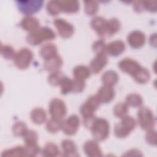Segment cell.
<instances>
[{"instance_id":"obj_8","label":"cell","mask_w":157,"mask_h":157,"mask_svg":"<svg viewBox=\"0 0 157 157\" xmlns=\"http://www.w3.org/2000/svg\"><path fill=\"white\" fill-rule=\"evenodd\" d=\"M100 104L101 102L96 95L90 96L80 108L83 119L94 116V112L99 108Z\"/></svg>"},{"instance_id":"obj_26","label":"cell","mask_w":157,"mask_h":157,"mask_svg":"<svg viewBox=\"0 0 157 157\" xmlns=\"http://www.w3.org/2000/svg\"><path fill=\"white\" fill-rule=\"evenodd\" d=\"M118 74L113 70L105 71L101 77V81L104 85L113 86L118 81Z\"/></svg>"},{"instance_id":"obj_36","label":"cell","mask_w":157,"mask_h":157,"mask_svg":"<svg viewBox=\"0 0 157 157\" xmlns=\"http://www.w3.org/2000/svg\"><path fill=\"white\" fill-rule=\"evenodd\" d=\"M46 9L47 12L52 16L57 15L61 12L58 1H48L46 6Z\"/></svg>"},{"instance_id":"obj_34","label":"cell","mask_w":157,"mask_h":157,"mask_svg":"<svg viewBox=\"0 0 157 157\" xmlns=\"http://www.w3.org/2000/svg\"><path fill=\"white\" fill-rule=\"evenodd\" d=\"M26 124L23 121H17L12 126V132L17 137H23L28 131Z\"/></svg>"},{"instance_id":"obj_14","label":"cell","mask_w":157,"mask_h":157,"mask_svg":"<svg viewBox=\"0 0 157 157\" xmlns=\"http://www.w3.org/2000/svg\"><path fill=\"white\" fill-rule=\"evenodd\" d=\"M83 150L86 156L90 157H101L102 156L101 148L95 140H88L85 142Z\"/></svg>"},{"instance_id":"obj_41","label":"cell","mask_w":157,"mask_h":157,"mask_svg":"<svg viewBox=\"0 0 157 157\" xmlns=\"http://www.w3.org/2000/svg\"><path fill=\"white\" fill-rule=\"evenodd\" d=\"M145 140L147 143L151 145L155 146L157 142L156 132L154 129H151L147 131L145 134Z\"/></svg>"},{"instance_id":"obj_25","label":"cell","mask_w":157,"mask_h":157,"mask_svg":"<svg viewBox=\"0 0 157 157\" xmlns=\"http://www.w3.org/2000/svg\"><path fill=\"white\" fill-rule=\"evenodd\" d=\"M1 156H28L27 148L26 146H16L4 150Z\"/></svg>"},{"instance_id":"obj_6","label":"cell","mask_w":157,"mask_h":157,"mask_svg":"<svg viewBox=\"0 0 157 157\" xmlns=\"http://www.w3.org/2000/svg\"><path fill=\"white\" fill-rule=\"evenodd\" d=\"M16 3L20 12L26 16H31V15L40 10L44 1L42 0H18L16 1Z\"/></svg>"},{"instance_id":"obj_2","label":"cell","mask_w":157,"mask_h":157,"mask_svg":"<svg viewBox=\"0 0 157 157\" xmlns=\"http://www.w3.org/2000/svg\"><path fill=\"white\" fill-rule=\"evenodd\" d=\"M89 129L94 140L101 142L108 137L110 132V124L105 118L96 117Z\"/></svg>"},{"instance_id":"obj_29","label":"cell","mask_w":157,"mask_h":157,"mask_svg":"<svg viewBox=\"0 0 157 157\" xmlns=\"http://www.w3.org/2000/svg\"><path fill=\"white\" fill-rule=\"evenodd\" d=\"M25 146L34 147L38 145V135L37 132L33 129H28L23 137Z\"/></svg>"},{"instance_id":"obj_45","label":"cell","mask_w":157,"mask_h":157,"mask_svg":"<svg viewBox=\"0 0 157 157\" xmlns=\"http://www.w3.org/2000/svg\"><path fill=\"white\" fill-rule=\"evenodd\" d=\"M142 154L137 149H131L126 151L123 156H142Z\"/></svg>"},{"instance_id":"obj_16","label":"cell","mask_w":157,"mask_h":157,"mask_svg":"<svg viewBox=\"0 0 157 157\" xmlns=\"http://www.w3.org/2000/svg\"><path fill=\"white\" fill-rule=\"evenodd\" d=\"M120 28L121 23L117 18H113L107 20L104 28L102 38L110 37L114 35L120 30Z\"/></svg>"},{"instance_id":"obj_1","label":"cell","mask_w":157,"mask_h":157,"mask_svg":"<svg viewBox=\"0 0 157 157\" xmlns=\"http://www.w3.org/2000/svg\"><path fill=\"white\" fill-rule=\"evenodd\" d=\"M55 37V33L52 29L47 26H42L29 33L26 39L31 45H38L44 41L53 40Z\"/></svg>"},{"instance_id":"obj_44","label":"cell","mask_w":157,"mask_h":157,"mask_svg":"<svg viewBox=\"0 0 157 157\" xmlns=\"http://www.w3.org/2000/svg\"><path fill=\"white\" fill-rule=\"evenodd\" d=\"M132 7L134 10L137 12H142L144 10L143 2L142 1H134L132 5Z\"/></svg>"},{"instance_id":"obj_43","label":"cell","mask_w":157,"mask_h":157,"mask_svg":"<svg viewBox=\"0 0 157 157\" xmlns=\"http://www.w3.org/2000/svg\"><path fill=\"white\" fill-rule=\"evenodd\" d=\"M144 10L155 12L156 11V1H142Z\"/></svg>"},{"instance_id":"obj_23","label":"cell","mask_w":157,"mask_h":157,"mask_svg":"<svg viewBox=\"0 0 157 157\" xmlns=\"http://www.w3.org/2000/svg\"><path fill=\"white\" fill-rule=\"evenodd\" d=\"M30 117L34 123L41 124L46 121L47 113L45 110L42 107H36L31 110Z\"/></svg>"},{"instance_id":"obj_27","label":"cell","mask_w":157,"mask_h":157,"mask_svg":"<svg viewBox=\"0 0 157 157\" xmlns=\"http://www.w3.org/2000/svg\"><path fill=\"white\" fill-rule=\"evenodd\" d=\"M107 20L101 16H96L93 17L90 22L91 28L95 31L97 34L101 37L104 25L106 23Z\"/></svg>"},{"instance_id":"obj_11","label":"cell","mask_w":157,"mask_h":157,"mask_svg":"<svg viewBox=\"0 0 157 157\" xmlns=\"http://www.w3.org/2000/svg\"><path fill=\"white\" fill-rule=\"evenodd\" d=\"M80 126L79 117L75 114L70 115L61 123V129L63 132L67 136L74 135Z\"/></svg>"},{"instance_id":"obj_7","label":"cell","mask_w":157,"mask_h":157,"mask_svg":"<svg viewBox=\"0 0 157 157\" xmlns=\"http://www.w3.org/2000/svg\"><path fill=\"white\" fill-rule=\"evenodd\" d=\"M48 111L51 118L62 120L66 115L67 108L65 102L59 98H53L49 103Z\"/></svg>"},{"instance_id":"obj_32","label":"cell","mask_w":157,"mask_h":157,"mask_svg":"<svg viewBox=\"0 0 157 157\" xmlns=\"http://www.w3.org/2000/svg\"><path fill=\"white\" fill-rule=\"evenodd\" d=\"M64 77V74L60 71L50 72L48 76V82L52 86H58Z\"/></svg>"},{"instance_id":"obj_24","label":"cell","mask_w":157,"mask_h":157,"mask_svg":"<svg viewBox=\"0 0 157 157\" xmlns=\"http://www.w3.org/2000/svg\"><path fill=\"white\" fill-rule=\"evenodd\" d=\"M91 71L89 67L84 65H78L73 69V76L74 79L85 81L90 77Z\"/></svg>"},{"instance_id":"obj_28","label":"cell","mask_w":157,"mask_h":157,"mask_svg":"<svg viewBox=\"0 0 157 157\" xmlns=\"http://www.w3.org/2000/svg\"><path fill=\"white\" fill-rule=\"evenodd\" d=\"M59 149L57 145L53 142L47 143L41 150L42 155L46 157L57 156L59 155Z\"/></svg>"},{"instance_id":"obj_17","label":"cell","mask_w":157,"mask_h":157,"mask_svg":"<svg viewBox=\"0 0 157 157\" xmlns=\"http://www.w3.org/2000/svg\"><path fill=\"white\" fill-rule=\"evenodd\" d=\"M125 48V44L123 41L121 40H116L106 45L105 53L110 56H117L124 51Z\"/></svg>"},{"instance_id":"obj_19","label":"cell","mask_w":157,"mask_h":157,"mask_svg":"<svg viewBox=\"0 0 157 157\" xmlns=\"http://www.w3.org/2000/svg\"><path fill=\"white\" fill-rule=\"evenodd\" d=\"M63 150L62 155L64 156H78L77 148L74 141L70 139H64L61 142Z\"/></svg>"},{"instance_id":"obj_9","label":"cell","mask_w":157,"mask_h":157,"mask_svg":"<svg viewBox=\"0 0 157 157\" xmlns=\"http://www.w3.org/2000/svg\"><path fill=\"white\" fill-rule=\"evenodd\" d=\"M118 67L121 71L131 75L133 78H134L143 68L137 61L129 58H125L120 60L118 63Z\"/></svg>"},{"instance_id":"obj_38","label":"cell","mask_w":157,"mask_h":157,"mask_svg":"<svg viewBox=\"0 0 157 157\" xmlns=\"http://www.w3.org/2000/svg\"><path fill=\"white\" fill-rule=\"evenodd\" d=\"M150 78V73L149 71L144 67L140 71V72L134 78L136 82L140 84H145L149 81Z\"/></svg>"},{"instance_id":"obj_30","label":"cell","mask_w":157,"mask_h":157,"mask_svg":"<svg viewBox=\"0 0 157 157\" xmlns=\"http://www.w3.org/2000/svg\"><path fill=\"white\" fill-rule=\"evenodd\" d=\"M125 103L132 107H140L143 104L142 97L135 93H130L126 96Z\"/></svg>"},{"instance_id":"obj_5","label":"cell","mask_w":157,"mask_h":157,"mask_svg":"<svg viewBox=\"0 0 157 157\" xmlns=\"http://www.w3.org/2000/svg\"><path fill=\"white\" fill-rule=\"evenodd\" d=\"M33 58V53L28 48L20 49L15 53L13 59L15 66L19 69H26L30 65Z\"/></svg>"},{"instance_id":"obj_35","label":"cell","mask_w":157,"mask_h":157,"mask_svg":"<svg viewBox=\"0 0 157 157\" xmlns=\"http://www.w3.org/2000/svg\"><path fill=\"white\" fill-rule=\"evenodd\" d=\"M73 80L65 76L61 80L59 85L61 87V92L63 94H67L70 92H72L73 90Z\"/></svg>"},{"instance_id":"obj_18","label":"cell","mask_w":157,"mask_h":157,"mask_svg":"<svg viewBox=\"0 0 157 157\" xmlns=\"http://www.w3.org/2000/svg\"><path fill=\"white\" fill-rule=\"evenodd\" d=\"M63 64V61L62 58L56 55L55 56L45 60L44 63V68L45 71L53 72L57 71H59V69L62 67Z\"/></svg>"},{"instance_id":"obj_42","label":"cell","mask_w":157,"mask_h":157,"mask_svg":"<svg viewBox=\"0 0 157 157\" xmlns=\"http://www.w3.org/2000/svg\"><path fill=\"white\" fill-rule=\"evenodd\" d=\"M73 90L72 93H77L82 92L85 87V82L76 79L73 80Z\"/></svg>"},{"instance_id":"obj_22","label":"cell","mask_w":157,"mask_h":157,"mask_svg":"<svg viewBox=\"0 0 157 157\" xmlns=\"http://www.w3.org/2000/svg\"><path fill=\"white\" fill-rule=\"evenodd\" d=\"M39 53L44 60H47L58 55L57 47L53 44L47 43L42 46Z\"/></svg>"},{"instance_id":"obj_37","label":"cell","mask_w":157,"mask_h":157,"mask_svg":"<svg viewBox=\"0 0 157 157\" xmlns=\"http://www.w3.org/2000/svg\"><path fill=\"white\" fill-rule=\"evenodd\" d=\"M85 12L88 15H94L98 10L99 5L96 1H85Z\"/></svg>"},{"instance_id":"obj_39","label":"cell","mask_w":157,"mask_h":157,"mask_svg":"<svg viewBox=\"0 0 157 157\" xmlns=\"http://www.w3.org/2000/svg\"><path fill=\"white\" fill-rule=\"evenodd\" d=\"M0 52L1 55L6 59H13L16 53L10 45L2 44L1 45Z\"/></svg>"},{"instance_id":"obj_40","label":"cell","mask_w":157,"mask_h":157,"mask_svg":"<svg viewBox=\"0 0 157 157\" xmlns=\"http://www.w3.org/2000/svg\"><path fill=\"white\" fill-rule=\"evenodd\" d=\"M105 43L102 39L96 40L92 45V49L96 53V54L105 53Z\"/></svg>"},{"instance_id":"obj_13","label":"cell","mask_w":157,"mask_h":157,"mask_svg":"<svg viewBox=\"0 0 157 157\" xmlns=\"http://www.w3.org/2000/svg\"><path fill=\"white\" fill-rule=\"evenodd\" d=\"M146 40L145 34L139 30L131 32L127 37L129 45L133 48H139L144 46Z\"/></svg>"},{"instance_id":"obj_3","label":"cell","mask_w":157,"mask_h":157,"mask_svg":"<svg viewBox=\"0 0 157 157\" xmlns=\"http://www.w3.org/2000/svg\"><path fill=\"white\" fill-rule=\"evenodd\" d=\"M121 119V121L115 125L113 131L117 137L123 139L128 136L135 129L137 123L133 117L128 115H126Z\"/></svg>"},{"instance_id":"obj_15","label":"cell","mask_w":157,"mask_h":157,"mask_svg":"<svg viewBox=\"0 0 157 157\" xmlns=\"http://www.w3.org/2000/svg\"><path fill=\"white\" fill-rule=\"evenodd\" d=\"M101 103H109L115 96V90L112 86L102 85L101 86L96 94Z\"/></svg>"},{"instance_id":"obj_4","label":"cell","mask_w":157,"mask_h":157,"mask_svg":"<svg viewBox=\"0 0 157 157\" xmlns=\"http://www.w3.org/2000/svg\"><path fill=\"white\" fill-rule=\"evenodd\" d=\"M137 121L140 128L147 131L153 129L156 124V118L152 110L146 106H140L137 112Z\"/></svg>"},{"instance_id":"obj_10","label":"cell","mask_w":157,"mask_h":157,"mask_svg":"<svg viewBox=\"0 0 157 157\" xmlns=\"http://www.w3.org/2000/svg\"><path fill=\"white\" fill-rule=\"evenodd\" d=\"M53 23L56 28L59 35L61 37L67 39L71 37L74 34V28L73 25L67 21L66 20L58 18L55 19Z\"/></svg>"},{"instance_id":"obj_20","label":"cell","mask_w":157,"mask_h":157,"mask_svg":"<svg viewBox=\"0 0 157 157\" xmlns=\"http://www.w3.org/2000/svg\"><path fill=\"white\" fill-rule=\"evenodd\" d=\"M20 26L25 31L31 33L39 28V21L33 16H25L21 20Z\"/></svg>"},{"instance_id":"obj_33","label":"cell","mask_w":157,"mask_h":157,"mask_svg":"<svg viewBox=\"0 0 157 157\" xmlns=\"http://www.w3.org/2000/svg\"><path fill=\"white\" fill-rule=\"evenodd\" d=\"M62 120H58L53 118L49 119L46 123V129L50 133H56L61 129Z\"/></svg>"},{"instance_id":"obj_46","label":"cell","mask_w":157,"mask_h":157,"mask_svg":"<svg viewBox=\"0 0 157 157\" xmlns=\"http://www.w3.org/2000/svg\"><path fill=\"white\" fill-rule=\"evenodd\" d=\"M150 43L151 45L156 47V34L155 33L153 34L150 36Z\"/></svg>"},{"instance_id":"obj_31","label":"cell","mask_w":157,"mask_h":157,"mask_svg":"<svg viewBox=\"0 0 157 157\" xmlns=\"http://www.w3.org/2000/svg\"><path fill=\"white\" fill-rule=\"evenodd\" d=\"M129 111L128 105L125 102H118L113 107V113L114 115L118 118H121L128 115Z\"/></svg>"},{"instance_id":"obj_21","label":"cell","mask_w":157,"mask_h":157,"mask_svg":"<svg viewBox=\"0 0 157 157\" xmlns=\"http://www.w3.org/2000/svg\"><path fill=\"white\" fill-rule=\"evenodd\" d=\"M61 12L67 13L77 12L80 8V3L75 0L58 1Z\"/></svg>"},{"instance_id":"obj_12","label":"cell","mask_w":157,"mask_h":157,"mask_svg":"<svg viewBox=\"0 0 157 157\" xmlns=\"http://www.w3.org/2000/svg\"><path fill=\"white\" fill-rule=\"evenodd\" d=\"M108 62L107 54L105 53H97L90 63L91 72L96 74L100 72L106 66Z\"/></svg>"}]
</instances>
